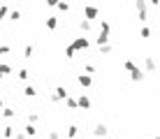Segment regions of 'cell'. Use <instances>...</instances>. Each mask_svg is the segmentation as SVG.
I'll use <instances>...</instances> for the list:
<instances>
[{
  "instance_id": "cell-1",
  "label": "cell",
  "mask_w": 160,
  "mask_h": 139,
  "mask_svg": "<svg viewBox=\"0 0 160 139\" xmlns=\"http://www.w3.org/2000/svg\"><path fill=\"white\" fill-rule=\"evenodd\" d=\"M123 70H128L130 72V79L135 81V83H139V81H144V72H142V67H137L135 65V60H130V58H125L123 60Z\"/></svg>"
},
{
  "instance_id": "cell-2",
  "label": "cell",
  "mask_w": 160,
  "mask_h": 139,
  "mask_svg": "<svg viewBox=\"0 0 160 139\" xmlns=\"http://www.w3.org/2000/svg\"><path fill=\"white\" fill-rule=\"evenodd\" d=\"M68 47L72 49L74 53H77V51H88V47H91V40H88L86 35H79V37H74V40L70 42Z\"/></svg>"
},
{
  "instance_id": "cell-3",
  "label": "cell",
  "mask_w": 160,
  "mask_h": 139,
  "mask_svg": "<svg viewBox=\"0 0 160 139\" xmlns=\"http://www.w3.org/2000/svg\"><path fill=\"white\" fill-rule=\"evenodd\" d=\"M100 16V7H95V5H84V19L91 21V19H98Z\"/></svg>"
},
{
  "instance_id": "cell-4",
  "label": "cell",
  "mask_w": 160,
  "mask_h": 139,
  "mask_svg": "<svg viewBox=\"0 0 160 139\" xmlns=\"http://www.w3.org/2000/svg\"><path fill=\"white\" fill-rule=\"evenodd\" d=\"M156 70H158L156 58H153V56H144V70H142V72H144V74H146V72H148V74H153Z\"/></svg>"
},
{
  "instance_id": "cell-5",
  "label": "cell",
  "mask_w": 160,
  "mask_h": 139,
  "mask_svg": "<svg viewBox=\"0 0 160 139\" xmlns=\"http://www.w3.org/2000/svg\"><path fill=\"white\" fill-rule=\"evenodd\" d=\"M135 7H137V12H139V21L144 23V21H146V9H148V2H146V0H137V2H135Z\"/></svg>"
},
{
  "instance_id": "cell-6",
  "label": "cell",
  "mask_w": 160,
  "mask_h": 139,
  "mask_svg": "<svg viewBox=\"0 0 160 139\" xmlns=\"http://www.w3.org/2000/svg\"><path fill=\"white\" fill-rule=\"evenodd\" d=\"M77 109H91V97L86 93H79L77 95Z\"/></svg>"
},
{
  "instance_id": "cell-7",
  "label": "cell",
  "mask_w": 160,
  "mask_h": 139,
  "mask_svg": "<svg viewBox=\"0 0 160 139\" xmlns=\"http://www.w3.org/2000/svg\"><path fill=\"white\" fill-rule=\"evenodd\" d=\"M93 135H95L98 139H104V137H109V127L104 123H98L95 127H93Z\"/></svg>"
},
{
  "instance_id": "cell-8",
  "label": "cell",
  "mask_w": 160,
  "mask_h": 139,
  "mask_svg": "<svg viewBox=\"0 0 160 139\" xmlns=\"http://www.w3.org/2000/svg\"><path fill=\"white\" fill-rule=\"evenodd\" d=\"M77 81H79L81 88H91L93 86V77H88V74H77Z\"/></svg>"
},
{
  "instance_id": "cell-9",
  "label": "cell",
  "mask_w": 160,
  "mask_h": 139,
  "mask_svg": "<svg viewBox=\"0 0 160 139\" xmlns=\"http://www.w3.org/2000/svg\"><path fill=\"white\" fill-rule=\"evenodd\" d=\"M12 63H0V81H2L5 79V77H9V74H12Z\"/></svg>"
},
{
  "instance_id": "cell-10",
  "label": "cell",
  "mask_w": 160,
  "mask_h": 139,
  "mask_svg": "<svg viewBox=\"0 0 160 139\" xmlns=\"http://www.w3.org/2000/svg\"><path fill=\"white\" fill-rule=\"evenodd\" d=\"M53 95H56V100H58V102H63V100H65V97L70 95V91H68V88H65V86H58L56 91H53Z\"/></svg>"
},
{
  "instance_id": "cell-11",
  "label": "cell",
  "mask_w": 160,
  "mask_h": 139,
  "mask_svg": "<svg viewBox=\"0 0 160 139\" xmlns=\"http://www.w3.org/2000/svg\"><path fill=\"white\" fill-rule=\"evenodd\" d=\"M44 26H47V30H56L58 28V16H47V21H44Z\"/></svg>"
},
{
  "instance_id": "cell-12",
  "label": "cell",
  "mask_w": 160,
  "mask_h": 139,
  "mask_svg": "<svg viewBox=\"0 0 160 139\" xmlns=\"http://www.w3.org/2000/svg\"><path fill=\"white\" fill-rule=\"evenodd\" d=\"M23 135H26V139H32L37 135V125H30V123H26V127H23Z\"/></svg>"
},
{
  "instance_id": "cell-13",
  "label": "cell",
  "mask_w": 160,
  "mask_h": 139,
  "mask_svg": "<svg viewBox=\"0 0 160 139\" xmlns=\"http://www.w3.org/2000/svg\"><path fill=\"white\" fill-rule=\"evenodd\" d=\"M26 123L37 125V123H40V114H37V111H28V116H26Z\"/></svg>"
},
{
  "instance_id": "cell-14",
  "label": "cell",
  "mask_w": 160,
  "mask_h": 139,
  "mask_svg": "<svg viewBox=\"0 0 160 139\" xmlns=\"http://www.w3.org/2000/svg\"><path fill=\"white\" fill-rule=\"evenodd\" d=\"M77 135H79V125H77V123H70V125H68V137H70V139H77Z\"/></svg>"
},
{
  "instance_id": "cell-15",
  "label": "cell",
  "mask_w": 160,
  "mask_h": 139,
  "mask_svg": "<svg viewBox=\"0 0 160 139\" xmlns=\"http://www.w3.org/2000/svg\"><path fill=\"white\" fill-rule=\"evenodd\" d=\"M95 44H98V49L104 47V44H109V35H107V32H100V35H98V40H95Z\"/></svg>"
},
{
  "instance_id": "cell-16",
  "label": "cell",
  "mask_w": 160,
  "mask_h": 139,
  "mask_svg": "<svg viewBox=\"0 0 160 139\" xmlns=\"http://www.w3.org/2000/svg\"><path fill=\"white\" fill-rule=\"evenodd\" d=\"M63 102L68 104V109H72V111H77V97H74V95H68V97L63 100Z\"/></svg>"
},
{
  "instance_id": "cell-17",
  "label": "cell",
  "mask_w": 160,
  "mask_h": 139,
  "mask_svg": "<svg viewBox=\"0 0 160 139\" xmlns=\"http://www.w3.org/2000/svg\"><path fill=\"white\" fill-rule=\"evenodd\" d=\"M16 77H19L21 81H30V70H26V67H21L19 72H16Z\"/></svg>"
},
{
  "instance_id": "cell-18",
  "label": "cell",
  "mask_w": 160,
  "mask_h": 139,
  "mask_svg": "<svg viewBox=\"0 0 160 139\" xmlns=\"http://www.w3.org/2000/svg\"><path fill=\"white\" fill-rule=\"evenodd\" d=\"M23 95H26V97H35V95H37V88L32 86V83H28V86L23 88Z\"/></svg>"
},
{
  "instance_id": "cell-19",
  "label": "cell",
  "mask_w": 160,
  "mask_h": 139,
  "mask_svg": "<svg viewBox=\"0 0 160 139\" xmlns=\"http://www.w3.org/2000/svg\"><path fill=\"white\" fill-rule=\"evenodd\" d=\"M14 137V127L12 125H5L2 127V139H12Z\"/></svg>"
},
{
  "instance_id": "cell-20",
  "label": "cell",
  "mask_w": 160,
  "mask_h": 139,
  "mask_svg": "<svg viewBox=\"0 0 160 139\" xmlns=\"http://www.w3.org/2000/svg\"><path fill=\"white\" fill-rule=\"evenodd\" d=\"M14 116H16V111L12 109V107H2V118H14Z\"/></svg>"
},
{
  "instance_id": "cell-21",
  "label": "cell",
  "mask_w": 160,
  "mask_h": 139,
  "mask_svg": "<svg viewBox=\"0 0 160 139\" xmlns=\"http://www.w3.org/2000/svg\"><path fill=\"white\" fill-rule=\"evenodd\" d=\"M100 32H107V35L112 32V23H109L107 19H102V21H100Z\"/></svg>"
},
{
  "instance_id": "cell-22",
  "label": "cell",
  "mask_w": 160,
  "mask_h": 139,
  "mask_svg": "<svg viewBox=\"0 0 160 139\" xmlns=\"http://www.w3.org/2000/svg\"><path fill=\"white\" fill-rule=\"evenodd\" d=\"M32 53H35V47H32V44H26L23 47V58H32Z\"/></svg>"
},
{
  "instance_id": "cell-23",
  "label": "cell",
  "mask_w": 160,
  "mask_h": 139,
  "mask_svg": "<svg viewBox=\"0 0 160 139\" xmlns=\"http://www.w3.org/2000/svg\"><path fill=\"white\" fill-rule=\"evenodd\" d=\"M56 9H58V12H70L72 5H70V2H56Z\"/></svg>"
},
{
  "instance_id": "cell-24",
  "label": "cell",
  "mask_w": 160,
  "mask_h": 139,
  "mask_svg": "<svg viewBox=\"0 0 160 139\" xmlns=\"http://www.w3.org/2000/svg\"><path fill=\"white\" fill-rule=\"evenodd\" d=\"M79 28H81V30H84V32H91V28H93V26H91V21L81 19V21H79Z\"/></svg>"
},
{
  "instance_id": "cell-25",
  "label": "cell",
  "mask_w": 160,
  "mask_h": 139,
  "mask_svg": "<svg viewBox=\"0 0 160 139\" xmlns=\"http://www.w3.org/2000/svg\"><path fill=\"white\" fill-rule=\"evenodd\" d=\"M7 16H9V21H19L21 19V12H19V9H9Z\"/></svg>"
},
{
  "instance_id": "cell-26",
  "label": "cell",
  "mask_w": 160,
  "mask_h": 139,
  "mask_svg": "<svg viewBox=\"0 0 160 139\" xmlns=\"http://www.w3.org/2000/svg\"><path fill=\"white\" fill-rule=\"evenodd\" d=\"M84 67H86V72H84V74H88V77H93V74H95V65H93V63H86Z\"/></svg>"
},
{
  "instance_id": "cell-27",
  "label": "cell",
  "mask_w": 160,
  "mask_h": 139,
  "mask_svg": "<svg viewBox=\"0 0 160 139\" xmlns=\"http://www.w3.org/2000/svg\"><path fill=\"white\" fill-rule=\"evenodd\" d=\"M114 49H112V44H104V47H100V56H109Z\"/></svg>"
},
{
  "instance_id": "cell-28",
  "label": "cell",
  "mask_w": 160,
  "mask_h": 139,
  "mask_svg": "<svg viewBox=\"0 0 160 139\" xmlns=\"http://www.w3.org/2000/svg\"><path fill=\"white\" fill-rule=\"evenodd\" d=\"M7 53H12V47L9 44H0V56H7Z\"/></svg>"
},
{
  "instance_id": "cell-29",
  "label": "cell",
  "mask_w": 160,
  "mask_h": 139,
  "mask_svg": "<svg viewBox=\"0 0 160 139\" xmlns=\"http://www.w3.org/2000/svg\"><path fill=\"white\" fill-rule=\"evenodd\" d=\"M7 14H9V5H0V21H2Z\"/></svg>"
},
{
  "instance_id": "cell-30",
  "label": "cell",
  "mask_w": 160,
  "mask_h": 139,
  "mask_svg": "<svg viewBox=\"0 0 160 139\" xmlns=\"http://www.w3.org/2000/svg\"><path fill=\"white\" fill-rule=\"evenodd\" d=\"M47 139H60L58 130H49V132H47Z\"/></svg>"
},
{
  "instance_id": "cell-31",
  "label": "cell",
  "mask_w": 160,
  "mask_h": 139,
  "mask_svg": "<svg viewBox=\"0 0 160 139\" xmlns=\"http://www.w3.org/2000/svg\"><path fill=\"white\" fill-rule=\"evenodd\" d=\"M142 37H144V40L151 37V28H148V26H142Z\"/></svg>"
},
{
  "instance_id": "cell-32",
  "label": "cell",
  "mask_w": 160,
  "mask_h": 139,
  "mask_svg": "<svg viewBox=\"0 0 160 139\" xmlns=\"http://www.w3.org/2000/svg\"><path fill=\"white\" fill-rule=\"evenodd\" d=\"M65 56H68V58H74V51L70 47H65Z\"/></svg>"
},
{
  "instance_id": "cell-33",
  "label": "cell",
  "mask_w": 160,
  "mask_h": 139,
  "mask_svg": "<svg viewBox=\"0 0 160 139\" xmlns=\"http://www.w3.org/2000/svg\"><path fill=\"white\" fill-rule=\"evenodd\" d=\"M12 139H26V135H23V132H14Z\"/></svg>"
},
{
  "instance_id": "cell-34",
  "label": "cell",
  "mask_w": 160,
  "mask_h": 139,
  "mask_svg": "<svg viewBox=\"0 0 160 139\" xmlns=\"http://www.w3.org/2000/svg\"><path fill=\"white\" fill-rule=\"evenodd\" d=\"M2 107H5V104H2V97H0V109H2Z\"/></svg>"
},
{
  "instance_id": "cell-35",
  "label": "cell",
  "mask_w": 160,
  "mask_h": 139,
  "mask_svg": "<svg viewBox=\"0 0 160 139\" xmlns=\"http://www.w3.org/2000/svg\"><path fill=\"white\" fill-rule=\"evenodd\" d=\"M0 91H2V83H0Z\"/></svg>"
},
{
  "instance_id": "cell-36",
  "label": "cell",
  "mask_w": 160,
  "mask_h": 139,
  "mask_svg": "<svg viewBox=\"0 0 160 139\" xmlns=\"http://www.w3.org/2000/svg\"><path fill=\"white\" fill-rule=\"evenodd\" d=\"M104 139H112V137H104Z\"/></svg>"
}]
</instances>
